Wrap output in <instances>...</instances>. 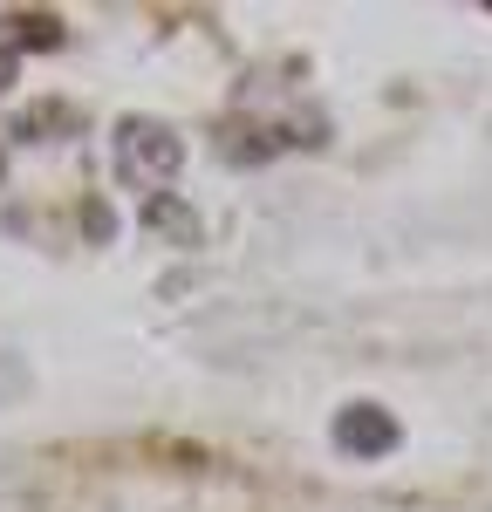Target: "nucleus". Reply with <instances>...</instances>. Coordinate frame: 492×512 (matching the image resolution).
<instances>
[{
    "instance_id": "f257e3e1",
    "label": "nucleus",
    "mask_w": 492,
    "mask_h": 512,
    "mask_svg": "<svg viewBox=\"0 0 492 512\" xmlns=\"http://www.w3.org/2000/svg\"><path fill=\"white\" fill-rule=\"evenodd\" d=\"M110 171H117V185L130 192H171V178L185 171V137H178V123L164 117H144V110H130V117L110 123Z\"/></svg>"
},
{
    "instance_id": "f03ea898",
    "label": "nucleus",
    "mask_w": 492,
    "mask_h": 512,
    "mask_svg": "<svg viewBox=\"0 0 492 512\" xmlns=\"http://www.w3.org/2000/svg\"><path fill=\"white\" fill-rule=\"evenodd\" d=\"M397 417H390V410H383V403H342V410H335V451H342V458H390V451H397Z\"/></svg>"
},
{
    "instance_id": "7ed1b4c3",
    "label": "nucleus",
    "mask_w": 492,
    "mask_h": 512,
    "mask_svg": "<svg viewBox=\"0 0 492 512\" xmlns=\"http://www.w3.org/2000/svg\"><path fill=\"white\" fill-rule=\"evenodd\" d=\"M137 219H144V233L164 239V246H199L205 239V219L192 212V198H178V192H151L137 205Z\"/></svg>"
},
{
    "instance_id": "20e7f679",
    "label": "nucleus",
    "mask_w": 492,
    "mask_h": 512,
    "mask_svg": "<svg viewBox=\"0 0 492 512\" xmlns=\"http://www.w3.org/2000/svg\"><path fill=\"white\" fill-rule=\"evenodd\" d=\"M69 41L62 28V14H48V7H14V14H0V48H14V55H55Z\"/></svg>"
},
{
    "instance_id": "39448f33",
    "label": "nucleus",
    "mask_w": 492,
    "mask_h": 512,
    "mask_svg": "<svg viewBox=\"0 0 492 512\" xmlns=\"http://www.w3.org/2000/svg\"><path fill=\"white\" fill-rule=\"evenodd\" d=\"M55 130H82V110H76V103H55V96H48V103H28V110H14L0 137H7V144H48Z\"/></svg>"
},
{
    "instance_id": "423d86ee",
    "label": "nucleus",
    "mask_w": 492,
    "mask_h": 512,
    "mask_svg": "<svg viewBox=\"0 0 492 512\" xmlns=\"http://www.w3.org/2000/svg\"><path fill=\"white\" fill-rule=\"evenodd\" d=\"M76 226H82V239H96V246H110V233H117V212H110L103 198H82Z\"/></svg>"
},
{
    "instance_id": "0eeeda50",
    "label": "nucleus",
    "mask_w": 492,
    "mask_h": 512,
    "mask_svg": "<svg viewBox=\"0 0 492 512\" xmlns=\"http://www.w3.org/2000/svg\"><path fill=\"white\" fill-rule=\"evenodd\" d=\"M28 383H35V376H28V362L0 349V410H7V403H21V396H28Z\"/></svg>"
},
{
    "instance_id": "6e6552de",
    "label": "nucleus",
    "mask_w": 492,
    "mask_h": 512,
    "mask_svg": "<svg viewBox=\"0 0 492 512\" xmlns=\"http://www.w3.org/2000/svg\"><path fill=\"white\" fill-rule=\"evenodd\" d=\"M14 82H21V55H14V48H0V96H7Z\"/></svg>"
},
{
    "instance_id": "1a4fd4ad",
    "label": "nucleus",
    "mask_w": 492,
    "mask_h": 512,
    "mask_svg": "<svg viewBox=\"0 0 492 512\" xmlns=\"http://www.w3.org/2000/svg\"><path fill=\"white\" fill-rule=\"evenodd\" d=\"M0 192H7V137H0Z\"/></svg>"
}]
</instances>
